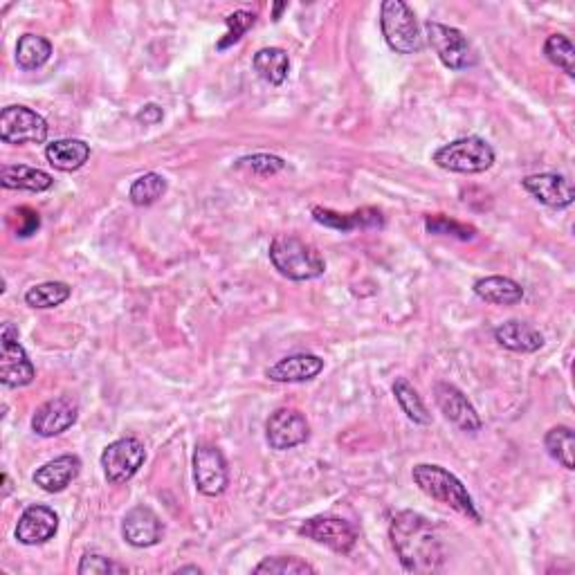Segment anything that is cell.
<instances>
[{
  "label": "cell",
  "mask_w": 575,
  "mask_h": 575,
  "mask_svg": "<svg viewBox=\"0 0 575 575\" xmlns=\"http://www.w3.org/2000/svg\"><path fill=\"white\" fill-rule=\"evenodd\" d=\"M400 564L407 573H436L443 567V546L432 522L414 510H403L389 526Z\"/></svg>",
  "instance_id": "obj_1"
},
{
  "label": "cell",
  "mask_w": 575,
  "mask_h": 575,
  "mask_svg": "<svg viewBox=\"0 0 575 575\" xmlns=\"http://www.w3.org/2000/svg\"><path fill=\"white\" fill-rule=\"evenodd\" d=\"M412 479L427 497L441 501V504L450 506L456 513L472 519V522H481V515L477 506H474V499L470 497L468 488H465L461 479L454 477L450 470L434 463H421L412 470Z\"/></svg>",
  "instance_id": "obj_2"
},
{
  "label": "cell",
  "mask_w": 575,
  "mask_h": 575,
  "mask_svg": "<svg viewBox=\"0 0 575 575\" xmlns=\"http://www.w3.org/2000/svg\"><path fill=\"white\" fill-rule=\"evenodd\" d=\"M270 261L279 275L292 281H310L326 272V261L315 245L292 234H279L270 243Z\"/></svg>",
  "instance_id": "obj_3"
},
{
  "label": "cell",
  "mask_w": 575,
  "mask_h": 575,
  "mask_svg": "<svg viewBox=\"0 0 575 575\" xmlns=\"http://www.w3.org/2000/svg\"><path fill=\"white\" fill-rule=\"evenodd\" d=\"M380 27L387 45L398 54H416L423 50L425 36L416 21L414 9L403 0H385L380 7Z\"/></svg>",
  "instance_id": "obj_4"
},
{
  "label": "cell",
  "mask_w": 575,
  "mask_h": 575,
  "mask_svg": "<svg viewBox=\"0 0 575 575\" xmlns=\"http://www.w3.org/2000/svg\"><path fill=\"white\" fill-rule=\"evenodd\" d=\"M434 162L445 171L483 173L495 164V151L481 138H461L441 146L434 153Z\"/></svg>",
  "instance_id": "obj_5"
},
{
  "label": "cell",
  "mask_w": 575,
  "mask_h": 575,
  "mask_svg": "<svg viewBox=\"0 0 575 575\" xmlns=\"http://www.w3.org/2000/svg\"><path fill=\"white\" fill-rule=\"evenodd\" d=\"M425 36L432 50L438 54V59L445 68L450 70H468L477 63V52L472 50L470 41L465 39L461 30L456 27L427 21L425 23Z\"/></svg>",
  "instance_id": "obj_6"
},
{
  "label": "cell",
  "mask_w": 575,
  "mask_h": 575,
  "mask_svg": "<svg viewBox=\"0 0 575 575\" xmlns=\"http://www.w3.org/2000/svg\"><path fill=\"white\" fill-rule=\"evenodd\" d=\"M146 461L144 443L135 436L117 438L102 452V468L106 479L120 486V483L131 481Z\"/></svg>",
  "instance_id": "obj_7"
},
{
  "label": "cell",
  "mask_w": 575,
  "mask_h": 575,
  "mask_svg": "<svg viewBox=\"0 0 575 575\" xmlns=\"http://www.w3.org/2000/svg\"><path fill=\"white\" fill-rule=\"evenodd\" d=\"M48 122L27 106H7L0 113V140L5 144H43Z\"/></svg>",
  "instance_id": "obj_8"
},
{
  "label": "cell",
  "mask_w": 575,
  "mask_h": 575,
  "mask_svg": "<svg viewBox=\"0 0 575 575\" xmlns=\"http://www.w3.org/2000/svg\"><path fill=\"white\" fill-rule=\"evenodd\" d=\"M194 481L205 497L223 495L230 486V470L223 452L214 445H198L194 452Z\"/></svg>",
  "instance_id": "obj_9"
},
{
  "label": "cell",
  "mask_w": 575,
  "mask_h": 575,
  "mask_svg": "<svg viewBox=\"0 0 575 575\" xmlns=\"http://www.w3.org/2000/svg\"><path fill=\"white\" fill-rule=\"evenodd\" d=\"M3 340V355H0V382L5 387H27L34 380L36 371L32 360L21 344H18V331L12 324L3 326L0 333Z\"/></svg>",
  "instance_id": "obj_10"
},
{
  "label": "cell",
  "mask_w": 575,
  "mask_h": 575,
  "mask_svg": "<svg viewBox=\"0 0 575 575\" xmlns=\"http://www.w3.org/2000/svg\"><path fill=\"white\" fill-rule=\"evenodd\" d=\"M299 535L308 537L317 544H324L335 553H351L358 542L355 526L340 517H313L301 524Z\"/></svg>",
  "instance_id": "obj_11"
},
{
  "label": "cell",
  "mask_w": 575,
  "mask_h": 575,
  "mask_svg": "<svg viewBox=\"0 0 575 575\" xmlns=\"http://www.w3.org/2000/svg\"><path fill=\"white\" fill-rule=\"evenodd\" d=\"M310 436V425L306 416L297 409L281 407L268 418L266 423V438L272 450H292L301 443H306Z\"/></svg>",
  "instance_id": "obj_12"
},
{
  "label": "cell",
  "mask_w": 575,
  "mask_h": 575,
  "mask_svg": "<svg viewBox=\"0 0 575 575\" xmlns=\"http://www.w3.org/2000/svg\"><path fill=\"white\" fill-rule=\"evenodd\" d=\"M79 418V405L72 396H59L52 398L48 403L36 409L32 416V430L43 438L59 436L68 432Z\"/></svg>",
  "instance_id": "obj_13"
},
{
  "label": "cell",
  "mask_w": 575,
  "mask_h": 575,
  "mask_svg": "<svg viewBox=\"0 0 575 575\" xmlns=\"http://www.w3.org/2000/svg\"><path fill=\"white\" fill-rule=\"evenodd\" d=\"M434 396H436L438 409H441L447 421L454 423L456 427H461L463 432L481 430L483 423L477 414V409H474L468 396H465L459 387L450 385V382H436Z\"/></svg>",
  "instance_id": "obj_14"
},
{
  "label": "cell",
  "mask_w": 575,
  "mask_h": 575,
  "mask_svg": "<svg viewBox=\"0 0 575 575\" xmlns=\"http://www.w3.org/2000/svg\"><path fill=\"white\" fill-rule=\"evenodd\" d=\"M522 185L535 200L553 209L569 207L575 200L571 180L560 176V173H535V176L524 178Z\"/></svg>",
  "instance_id": "obj_15"
},
{
  "label": "cell",
  "mask_w": 575,
  "mask_h": 575,
  "mask_svg": "<svg viewBox=\"0 0 575 575\" xmlns=\"http://www.w3.org/2000/svg\"><path fill=\"white\" fill-rule=\"evenodd\" d=\"M59 531V517L48 506H30L16 524V540L25 546L50 542Z\"/></svg>",
  "instance_id": "obj_16"
},
{
  "label": "cell",
  "mask_w": 575,
  "mask_h": 575,
  "mask_svg": "<svg viewBox=\"0 0 575 575\" xmlns=\"http://www.w3.org/2000/svg\"><path fill=\"white\" fill-rule=\"evenodd\" d=\"M122 535L126 542L135 546V549H149V546H155L162 540L164 526L160 522V517L155 515L151 508L135 506L124 517Z\"/></svg>",
  "instance_id": "obj_17"
},
{
  "label": "cell",
  "mask_w": 575,
  "mask_h": 575,
  "mask_svg": "<svg viewBox=\"0 0 575 575\" xmlns=\"http://www.w3.org/2000/svg\"><path fill=\"white\" fill-rule=\"evenodd\" d=\"M313 216L319 225L331 227V230H337V232L382 230V227H385V216H382L380 209H373V207H364L351 214H340L326 207H313Z\"/></svg>",
  "instance_id": "obj_18"
},
{
  "label": "cell",
  "mask_w": 575,
  "mask_h": 575,
  "mask_svg": "<svg viewBox=\"0 0 575 575\" xmlns=\"http://www.w3.org/2000/svg\"><path fill=\"white\" fill-rule=\"evenodd\" d=\"M81 459L75 454H63L48 461L34 472V483L45 492H63L79 477Z\"/></svg>",
  "instance_id": "obj_19"
},
{
  "label": "cell",
  "mask_w": 575,
  "mask_h": 575,
  "mask_svg": "<svg viewBox=\"0 0 575 575\" xmlns=\"http://www.w3.org/2000/svg\"><path fill=\"white\" fill-rule=\"evenodd\" d=\"M324 371V360L313 353H295L281 358L266 371L272 382H306Z\"/></svg>",
  "instance_id": "obj_20"
},
{
  "label": "cell",
  "mask_w": 575,
  "mask_h": 575,
  "mask_svg": "<svg viewBox=\"0 0 575 575\" xmlns=\"http://www.w3.org/2000/svg\"><path fill=\"white\" fill-rule=\"evenodd\" d=\"M495 340L513 353H535L544 346V335L535 326L510 319L495 328Z\"/></svg>",
  "instance_id": "obj_21"
},
{
  "label": "cell",
  "mask_w": 575,
  "mask_h": 575,
  "mask_svg": "<svg viewBox=\"0 0 575 575\" xmlns=\"http://www.w3.org/2000/svg\"><path fill=\"white\" fill-rule=\"evenodd\" d=\"M0 182L5 189H18V191H48L54 185V178L36 167H27V164H3L0 169Z\"/></svg>",
  "instance_id": "obj_22"
},
{
  "label": "cell",
  "mask_w": 575,
  "mask_h": 575,
  "mask_svg": "<svg viewBox=\"0 0 575 575\" xmlns=\"http://www.w3.org/2000/svg\"><path fill=\"white\" fill-rule=\"evenodd\" d=\"M45 158H48L54 169L63 173L79 171L90 158V144L75 138L54 140L52 144H48V149H45Z\"/></svg>",
  "instance_id": "obj_23"
},
{
  "label": "cell",
  "mask_w": 575,
  "mask_h": 575,
  "mask_svg": "<svg viewBox=\"0 0 575 575\" xmlns=\"http://www.w3.org/2000/svg\"><path fill=\"white\" fill-rule=\"evenodd\" d=\"M474 295L495 306H515L524 299V288L510 277H483L474 284Z\"/></svg>",
  "instance_id": "obj_24"
},
{
  "label": "cell",
  "mask_w": 575,
  "mask_h": 575,
  "mask_svg": "<svg viewBox=\"0 0 575 575\" xmlns=\"http://www.w3.org/2000/svg\"><path fill=\"white\" fill-rule=\"evenodd\" d=\"M252 68L257 75L272 86H281L288 77L290 57L284 48H263L252 59Z\"/></svg>",
  "instance_id": "obj_25"
},
{
  "label": "cell",
  "mask_w": 575,
  "mask_h": 575,
  "mask_svg": "<svg viewBox=\"0 0 575 575\" xmlns=\"http://www.w3.org/2000/svg\"><path fill=\"white\" fill-rule=\"evenodd\" d=\"M52 57V43L39 34H23L16 45V63L23 70L45 66Z\"/></svg>",
  "instance_id": "obj_26"
},
{
  "label": "cell",
  "mask_w": 575,
  "mask_h": 575,
  "mask_svg": "<svg viewBox=\"0 0 575 575\" xmlns=\"http://www.w3.org/2000/svg\"><path fill=\"white\" fill-rule=\"evenodd\" d=\"M394 396L398 400V405L407 414L409 421H414L418 425H430L432 416L427 412V407L423 403V398L418 396V391L414 389L412 382L407 378H398L394 382Z\"/></svg>",
  "instance_id": "obj_27"
},
{
  "label": "cell",
  "mask_w": 575,
  "mask_h": 575,
  "mask_svg": "<svg viewBox=\"0 0 575 575\" xmlns=\"http://www.w3.org/2000/svg\"><path fill=\"white\" fill-rule=\"evenodd\" d=\"M544 445L549 454L558 461L562 468L573 470V452H575V436L573 430L567 425H558L553 430L546 432L544 436Z\"/></svg>",
  "instance_id": "obj_28"
},
{
  "label": "cell",
  "mask_w": 575,
  "mask_h": 575,
  "mask_svg": "<svg viewBox=\"0 0 575 575\" xmlns=\"http://www.w3.org/2000/svg\"><path fill=\"white\" fill-rule=\"evenodd\" d=\"M167 194V178L160 173H144L131 185L129 198L135 207H149Z\"/></svg>",
  "instance_id": "obj_29"
},
{
  "label": "cell",
  "mask_w": 575,
  "mask_h": 575,
  "mask_svg": "<svg viewBox=\"0 0 575 575\" xmlns=\"http://www.w3.org/2000/svg\"><path fill=\"white\" fill-rule=\"evenodd\" d=\"M72 288L63 281H48V284L32 286L25 292V304L32 308H54L61 306L63 301H68Z\"/></svg>",
  "instance_id": "obj_30"
},
{
  "label": "cell",
  "mask_w": 575,
  "mask_h": 575,
  "mask_svg": "<svg viewBox=\"0 0 575 575\" xmlns=\"http://www.w3.org/2000/svg\"><path fill=\"white\" fill-rule=\"evenodd\" d=\"M544 54L553 66H558L564 75L575 77V48L569 36L551 34L544 43Z\"/></svg>",
  "instance_id": "obj_31"
},
{
  "label": "cell",
  "mask_w": 575,
  "mask_h": 575,
  "mask_svg": "<svg viewBox=\"0 0 575 575\" xmlns=\"http://www.w3.org/2000/svg\"><path fill=\"white\" fill-rule=\"evenodd\" d=\"M425 230L436 236H454V239H459V241H472L474 236H477V230H474L472 225L459 223V221H454V218H447L443 214L427 216Z\"/></svg>",
  "instance_id": "obj_32"
},
{
  "label": "cell",
  "mask_w": 575,
  "mask_h": 575,
  "mask_svg": "<svg viewBox=\"0 0 575 575\" xmlns=\"http://www.w3.org/2000/svg\"><path fill=\"white\" fill-rule=\"evenodd\" d=\"M254 23H257V14L245 12V9H239V12L227 16L225 18L227 34H225V39L218 41V50H225V48H230V45L239 43L243 39V34L248 32Z\"/></svg>",
  "instance_id": "obj_33"
},
{
  "label": "cell",
  "mask_w": 575,
  "mask_h": 575,
  "mask_svg": "<svg viewBox=\"0 0 575 575\" xmlns=\"http://www.w3.org/2000/svg\"><path fill=\"white\" fill-rule=\"evenodd\" d=\"M284 167H286V162L281 160L279 155H270V153H254L236 162V169L252 171V173H257V176H275V173H279Z\"/></svg>",
  "instance_id": "obj_34"
},
{
  "label": "cell",
  "mask_w": 575,
  "mask_h": 575,
  "mask_svg": "<svg viewBox=\"0 0 575 575\" xmlns=\"http://www.w3.org/2000/svg\"><path fill=\"white\" fill-rule=\"evenodd\" d=\"M254 573H272V575H297V573H315V567L299 558H268L263 560Z\"/></svg>",
  "instance_id": "obj_35"
},
{
  "label": "cell",
  "mask_w": 575,
  "mask_h": 575,
  "mask_svg": "<svg viewBox=\"0 0 575 575\" xmlns=\"http://www.w3.org/2000/svg\"><path fill=\"white\" fill-rule=\"evenodd\" d=\"M77 573L79 575H108V573H126V569L120 567V564H115L108 558H104V555L88 553V555H84V558H81Z\"/></svg>",
  "instance_id": "obj_36"
},
{
  "label": "cell",
  "mask_w": 575,
  "mask_h": 575,
  "mask_svg": "<svg viewBox=\"0 0 575 575\" xmlns=\"http://www.w3.org/2000/svg\"><path fill=\"white\" fill-rule=\"evenodd\" d=\"M9 221H18L14 225V232H16V236H21V239H25V236H32L41 227L39 214H36L34 209H30V207L14 209V212L9 214Z\"/></svg>",
  "instance_id": "obj_37"
},
{
  "label": "cell",
  "mask_w": 575,
  "mask_h": 575,
  "mask_svg": "<svg viewBox=\"0 0 575 575\" xmlns=\"http://www.w3.org/2000/svg\"><path fill=\"white\" fill-rule=\"evenodd\" d=\"M162 120V108L155 106V104H146L142 111L138 113V122L146 124V126H153Z\"/></svg>",
  "instance_id": "obj_38"
},
{
  "label": "cell",
  "mask_w": 575,
  "mask_h": 575,
  "mask_svg": "<svg viewBox=\"0 0 575 575\" xmlns=\"http://www.w3.org/2000/svg\"><path fill=\"white\" fill-rule=\"evenodd\" d=\"M286 7H288L286 3H279V5H275V21H279V18H281V12H284Z\"/></svg>",
  "instance_id": "obj_39"
},
{
  "label": "cell",
  "mask_w": 575,
  "mask_h": 575,
  "mask_svg": "<svg viewBox=\"0 0 575 575\" xmlns=\"http://www.w3.org/2000/svg\"><path fill=\"white\" fill-rule=\"evenodd\" d=\"M3 481H5V492H3V497H7L9 492H12V481H9L7 474H5V477H3Z\"/></svg>",
  "instance_id": "obj_40"
},
{
  "label": "cell",
  "mask_w": 575,
  "mask_h": 575,
  "mask_svg": "<svg viewBox=\"0 0 575 575\" xmlns=\"http://www.w3.org/2000/svg\"><path fill=\"white\" fill-rule=\"evenodd\" d=\"M176 573H178V575H180V573H196V575H198L200 569H198V567H182V569H178Z\"/></svg>",
  "instance_id": "obj_41"
}]
</instances>
